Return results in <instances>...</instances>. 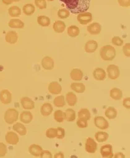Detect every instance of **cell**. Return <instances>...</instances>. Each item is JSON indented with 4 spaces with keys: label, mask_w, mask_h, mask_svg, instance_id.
I'll use <instances>...</instances> for the list:
<instances>
[{
    "label": "cell",
    "mask_w": 130,
    "mask_h": 158,
    "mask_svg": "<svg viewBox=\"0 0 130 158\" xmlns=\"http://www.w3.org/2000/svg\"><path fill=\"white\" fill-rule=\"evenodd\" d=\"M110 96L113 99L119 100L123 96V93L121 89L118 88H114L110 90Z\"/></svg>",
    "instance_id": "26"
},
{
    "label": "cell",
    "mask_w": 130,
    "mask_h": 158,
    "mask_svg": "<svg viewBox=\"0 0 130 158\" xmlns=\"http://www.w3.org/2000/svg\"><path fill=\"white\" fill-rule=\"evenodd\" d=\"M29 152L35 156H39L41 154V152L43 151V148L41 146L38 144H31L28 148Z\"/></svg>",
    "instance_id": "19"
},
{
    "label": "cell",
    "mask_w": 130,
    "mask_h": 158,
    "mask_svg": "<svg viewBox=\"0 0 130 158\" xmlns=\"http://www.w3.org/2000/svg\"><path fill=\"white\" fill-rule=\"evenodd\" d=\"M87 120L85 118H79V120L77 121V125L80 128H86L88 127Z\"/></svg>",
    "instance_id": "41"
},
{
    "label": "cell",
    "mask_w": 130,
    "mask_h": 158,
    "mask_svg": "<svg viewBox=\"0 0 130 158\" xmlns=\"http://www.w3.org/2000/svg\"><path fill=\"white\" fill-rule=\"evenodd\" d=\"M7 153L6 146L3 143H0V157H4Z\"/></svg>",
    "instance_id": "43"
},
{
    "label": "cell",
    "mask_w": 130,
    "mask_h": 158,
    "mask_svg": "<svg viewBox=\"0 0 130 158\" xmlns=\"http://www.w3.org/2000/svg\"><path fill=\"white\" fill-rule=\"evenodd\" d=\"M58 129V135L56 138L59 139H63L65 136V130L62 127H58L57 128Z\"/></svg>",
    "instance_id": "44"
},
{
    "label": "cell",
    "mask_w": 130,
    "mask_h": 158,
    "mask_svg": "<svg viewBox=\"0 0 130 158\" xmlns=\"http://www.w3.org/2000/svg\"><path fill=\"white\" fill-rule=\"evenodd\" d=\"M98 48V43L96 40H89L85 45V50L88 53H94Z\"/></svg>",
    "instance_id": "15"
},
{
    "label": "cell",
    "mask_w": 130,
    "mask_h": 158,
    "mask_svg": "<svg viewBox=\"0 0 130 158\" xmlns=\"http://www.w3.org/2000/svg\"><path fill=\"white\" fill-rule=\"evenodd\" d=\"M118 2L122 7H127L130 6V0H118Z\"/></svg>",
    "instance_id": "46"
},
{
    "label": "cell",
    "mask_w": 130,
    "mask_h": 158,
    "mask_svg": "<svg viewBox=\"0 0 130 158\" xmlns=\"http://www.w3.org/2000/svg\"><path fill=\"white\" fill-rule=\"evenodd\" d=\"M32 114L29 111H24L20 115V121L24 124H29L32 120Z\"/></svg>",
    "instance_id": "20"
},
{
    "label": "cell",
    "mask_w": 130,
    "mask_h": 158,
    "mask_svg": "<svg viewBox=\"0 0 130 158\" xmlns=\"http://www.w3.org/2000/svg\"><path fill=\"white\" fill-rule=\"evenodd\" d=\"M70 76L71 78L73 81H79L82 79L83 77V73L80 69H73L71 71Z\"/></svg>",
    "instance_id": "23"
},
{
    "label": "cell",
    "mask_w": 130,
    "mask_h": 158,
    "mask_svg": "<svg viewBox=\"0 0 130 158\" xmlns=\"http://www.w3.org/2000/svg\"><path fill=\"white\" fill-rule=\"evenodd\" d=\"M21 103L24 110H32L35 108L34 102L26 96L21 99Z\"/></svg>",
    "instance_id": "12"
},
{
    "label": "cell",
    "mask_w": 130,
    "mask_h": 158,
    "mask_svg": "<svg viewBox=\"0 0 130 158\" xmlns=\"http://www.w3.org/2000/svg\"><path fill=\"white\" fill-rule=\"evenodd\" d=\"M40 156L41 158H51L52 157V156L51 153L49 151L47 150H45L41 152V154L40 155Z\"/></svg>",
    "instance_id": "47"
},
{
    "label": "cell",
    "mask_w": 130,
    "mask_h": 158,
    "mask_svg": "<svg viewBox=\"0 0 130 158\" xmlns=\"http://www.w3.org/2000/svg\"><path fill=\"white\" fill-rule=\"evenodd\" d=\"M79 118H85L87 120H90L91 118V114L89 110L86 108H82L78 113Z\"/></svg>",
    "instance_id": "37"
},
{
    "label": "cell",
    "mask_w": 130,
    "mask_h": 158,
    "mask_svg": "<svg viewBox=\"0 0 130 158\" xmlns=\"http://www.w3.org/2000/svg\"><path fill=\"white\" fill-rule=\"evenodd\" d=\"M123 106L127 109L130 108V98H127L123 100Z\"/></svg>",
    "instance_id": "48"
},
{
    "label": "cell",
    "mask_w": 130,
    "mask_h": 158,
    "mask_svg": "<svg viewBox=\"0 0 130 158\" xmlns=\"http://www.w3.org/2000/svg\"><path fill=\"white\" fill-rule=\"evenodd\" d=\"M100 152L103 158H111L113 157V147L111 144H105L102 146Z\"/></svg>",
    "instance_id": "7"
},
{
    "label": "cell",
    "mask_w": 130,
    "mask_h": 158,
    "mask_svg": "<svg viewBox=\"0 0 130 158\" xmlns=\"http://www.w3.org/2000/svg\"><path fill=\"white\" fill-rule=\"evenodd\" d=\"M100 56L105 61H112L116 56L115 49L110 45L103 46L100 49Z\"/></svg>",
    "instance_id": "2"
},
{
    "label": "cell",
    "mask_w": 130,
    "mask_h": 158,
    "mask_svg": "<svg viewBox=\"0 0 130 158\" xmlns=\"http://www.w3.org/2000/svg\"><path fill=\"white\" fill-rule=\"evenodd\" d=\"M46 136L49 138H55L58 135V129L57 128H50L46 131Z\"/></svg>",
    "instance_id": "39"
},
{
    "label": "cell",
    "mask_w": 130,
    "mask_h": 158,
    "mask_svg": "<svg viewBox=\"0 0 130 158\" xmlns=\"http://www.w3.org/2000/svg\"><path fill=\"white\" fill-rule=\"evenodd\" d=\"M18 116L19 113L17 110L14 108H9L5 114L4 119L7 124H12L18 120Z\"/></svg>",
    "instance_id": "3"
},
{
    "label": "cell",
    "mask_w": 130,
    "mask_h": 158,
    "mask_svg": "<svg viewBox=\"0 0 130 158\" xmlns=\"http://www.w3.org/2000/svg\"><path fill=\"white\" fill-rule=\"evenodd\" d=\"M65 4L67 9L73 14L86 12L89 9L91 0H60Z\"/></svg>",
    "instance_id": "1"
},
{
    "label": "cell",
    "mask_w": 130,
    "mask_h": 158,
    "mask_svg": "<svg viewBox=\"0 0 130 158\" xmlns=\"http://www.w3.org/2000/svg\"><path fill=\"white\" fill-rule=\"evenodd\" d=\"M123 53L124 55L127 57H130V44L127 43L123 46Z\"/></svg>",
    "instance_id": "45"
},
{
    "label": "cell",
    "mask_w": 130,
    "mask_h": 158,
    "mask_svg": "<svg viewBox=\"0 0 130 158\" xmlns=\"http://www.w3.org/2000/svg\"><path fill=\"white\" fill-rule=\"evenodd\" d=\"M53 107L50 103H45L41 108V113L44 116H48L52 114Z\"/></svg>",
    "instance_id": "18"
},
{
    "label": "cell",
    "mask_w": 130,
    "mask_h": 158,
    "mask_svg": "<svg viewBox=\"0 0 130 158\" xmlns=\"http://www.w3.org/2000/svg\"><path fill=\"white\" fill-rule=\"evenodd\" d=\"M8 13L11 17H19L21 15V9L17 6H12L9 9Z\"/></svg>",
    "instance_id": "31"
},
{
    "label": "cell",
    "mask_w": 130,
    "mask_h": 158,
    "mask_svg": "<svg viewBox=\"0 0 130 158\" xmlns=\"http://www.w3.org/2000/svg\"><path fill=\"white\" fill-rule=\"evenodd\" d=\"M35 5L41 10L47 8V4L46 0H35Z\"/></svg>",
    "instance_id": "40"
},
{
    "label": "cell",
    "mask_w": 130,
    "mask_h": 158,
    "mask_svg": "<svg viewBox=\"0 0 130 158\" xmlns=\"http://www.w3.org/2000/svg\"><path fill=\"white\" fill-rule=\"evenodd\" d=\"M77 21L80 24L85 25L92 21V14L89 12H82L79 13L77 17Z\"/></svg>",
    "instance_id": "4"
},
{
    "label": "cell",
    "mask_w": 130,
    "mask_h": 158,
    "mask_svg": "<svg viewBox=\"0 0 130 158\" xmlns=\"http://www.w3.org/2000/svg\"><path fill=\"white\" fill-rule=\"evenodd\" d=\"M102 30L101 25L99 23L94 22L92 23H90L87 27V31L93 35L99 34Z\"/></svg>",
    "instance_id": "10"
},
{
    "label": "cell",
    "mask_w": 130,
    "mask_h": 158,
    "mask_svg": "<svg viewBox=\"0 0 130 158\" xmlns=\"http://www.w3.org/2000/svg\"><path fill=\"white\" fill-rule=\"evenodd\" d=\"M94 124L97 127L102 130L106 129L109 127L108 121L102 116H97L95 117Z\"/></svg>",
    "instance_id": "6"
},
{
    "label": "cell",
    "mask_w": 130,
    "mask_h": 158,
    "mask_svg": "<svg viewBox=\"0 0 130 158\" xmlns=\"http://www.w3.org/2000/svg\"><path fill=\"white\" fill-rule=\"evenodd\" d=\"M46 1H54L55 0H46Z\"/></svg>",
    "instance_id": "52"
},
{
    "label": "cell",
    "mask_w": 130,
    "mask_h": 158,
    "mask_svg": "<svg viewBox=\"0 0 130 158\" xmlns=\"http://www.w3.org/2000/svg\"><path fill=\"white\" fill-rule=\"evenodd\" d=\"M67 102L70 106H74L77 102V98L73 92H69L66 95Z\"/></svg>",
    "instance_id": "25"
},
{
    "label": "cell",
    "mask_w": 130,
    "mask_h": 158,
    "mask_svg": "<svg viewBox=\"0 0 130 158\" xmlns=\"http://www.w3.org/2000/svg\"><path fill=\"white\" fill-rule=\"evenodd\" d=\"M18 36L17 33L15 31H8L5 36V40L7 43L11 44H14L16 43L18 41Z\"/></svg>",
    "instance_id": "14"
},
{
    "label": "cell",
    "mask_w": 130,
    "mask_h": 158,
    "mask_svg": "<svg viewBox=\"0 0 130 158\" xmlns=\"http://www.w3.org/2000/svg\"><path fill=\"white\" fill-rule=\"evenodd\" d=\"M97 150V144L92 138H88L85 143V150L89 153L93 154Z\"/></svg>",
    "instance_id": "8"
},
{
    "label": "cell",
    "mask_w": 130,
    "mask_h": 158,
    "mask_svg": "<svg viewBox=\"0 0 130 158\" xmlns=\"http://www.w3.org/2000/svg\"><path fill=\"white\" fill-rule=\"evenodd\" d=\"M54 103L56 107H58V108L64 107L65 105L64 97L63 95L57 96L56 98H55V99L54 100Z\"/></svg>",
    "instance_id": "36"
},
{
    "label": "cell",
    "mask_w": 130,
    "mask_h": 158,
    "mask_svg": "<svg viewBox=\"0 0 130 158\" xmlns=\"http://www.w3.org/2000/svg\"><path fill=\"white\" fill-rule=\"evenodd\" d=\"M41 65L46 70H50L54 68V61L50 57L46 56L41 60Z\"/></svg>",
    "instance_id": "13"
},
{
    "label": "cell",
    "mask_w": 130,
    "mask_h": 158,
    "mask_svg": "<svg viewBox=\"0 0 130 158\" xmlns=\"http://www.w3.org/2000/svg\"><path fill=\"white\" fill-rule=\"evenodd\" d=\"M2 2L5 5H11L12 3H13V2H17V0H2Z\"/></svg>",
    "instance_id": "49"
},
{
    "label": "cell",
    "mask_w": 130,
    "mask_h": 158,
    "mask_svg": "<svg viewBox=\"0 0 130 158\" xmlns=\"http://www.w3.org/2000/svg\"><path fill=\"white\" fill-rule=\"evenodd\" d=\"M0 100L4 104H8L11 102L12 95L7 89H3L0 93Z\"/></svg>",
    "instance_id": "9"
},
{
    "label": "cell",
    "mask_w": 130,
    "mask_h": 158,
    "mask_svg": "<svg viewBox=\"0 0 130 158\" xmlns=\"http://www.w3.org/2000/svg\"><path fill=\"white\" fill-rule=\"evenodd\" d=\"M9 27L13 28H23L24 23L23 21L19 19H11L8 23Z\"/></svg>",
    "instance_id": "21"
},
{
    "label": "cell",
    "mask_w": 130,
    "mask_h": 158,
    "mask_svg": "<svg viewBox=\"0 0 130 158\" xmlns=\"http://www.w3.org/2000/svg\"><path fill=\"white\" fill-rule=\"evenodd\" d=\"M66 25L65 23L62 21H55L53 25V28L55 32L62 33L65 30Z\"/></svg>",
    "instance_id": "22"
},
{
    "label": "cell",
    "mask_w": 130,
    "mask_h": 158,
    "mask_svg": "<svg viewBox=\"0 0 130 158\" xmlns=\"http://www.w3.org/2000/svg\"><path fill=\"white\" fill-rule=\"evenodd\" d=\"M54 118L58 123H62L65 118V112L61 110H56L54 113Z\"/></svg>",
    "instance_id": "35"
},
{
    "label": "cell",
    "mask_w": 130,
    "mask_h": 158,
    "mask_svg": "<svg viewBox=\"0 0 130 158\" xmlns=\"http://www.w3.org/2000/svg\"><path fill=\"white\" fill-rule=\"evenodd\" d=\"M20 1H21V0H17V2H19Z\"/></svg>",
    "instance_id": "53"
},
{
    "label": "cell",
    "mask_w": 130,
    "mask_h": 158,
    "mask_svg": "<svg viewBox=\"0 0 130 158\" xmlns=\"http://www.w3.org/2000/svg\"><path fill=\"white\" fill-rule=\"evenodd\" d=\"M109 135L107 134L106 132H103V131H98L95 134V138L96 140L98 142H103L107 140L109 138Z\"/></svg>",
    "instance_id": "32"
},
{
    "label": "cell",
    "mask_w": 130,
    "mask_h": 158,
    "mask_svg": "<svg viewBox=\"0 0 130 158\" xmlns=\"http://www.w3.org/2000/svg\"><path fill=\"white\" fill-rule=\"evenodd\" d=\"M71 88L77 93H83L85 90V86L82 83H72L71 85Z\"/></svg>",
    "instance_id": "27"
},
{
    "label": "cell",
    "mask_w": 130,
    "mask_h": 158,
    "mask_svg": "<svg viewBox=\"0 0 130 158\" xmlns=\"http://www.w3.org/2000/svg\"><path fill=\"white\" fill-rule=\"evenodd\" d=\"M114 158H125V156L122 153L119 152V153L115 154V155L114 156Z\"/></svg>",
    "instance_id": "51"
},
{
    "label": "cell",
    "mask_w": 130,
    "mask_h": 158,
    "mask_svg": "<svg viewBox=\"0 0 130 158\" xmlns=\"http://www.w3.org/2000/svg\"><path fill=\"white\" fill-rule=\"evenodd\" d=\"M22 10H23L24 13L25 15L30 16L34 13L35 11V7L33 4H26L24 6Z\"/></svg>",
    "instance_id": "29"
},
{
    "label": "cell",
    "mask_w": 130,
    "mask_h": 158,
    "mask_svg": "<svg viewBox=\"0 0 130 158\" xmlns=\"http://www.w3.org/2000/svg\"><path fill=\"white\" fill-rule=\"evenodd\" d=\"M107 72L110 79H115L119 77L120 70L119 67L115 65H110L107 68Z\"/></svg>",
    "instance_id": "5"
},
{
    "label": "cell",
    "mask_w": 130,
    "mask_h": 158,
    "mask_svg": "<svg viewBox=\"0 0 130 158\" xmlns=\"http://www.w3.org/2000/svg\"><path fill=\"white\" fill-rule=\"evenodd\" d=\"M13 130L15 131H17L21 135H25L27 133V129L26 127H24L23 124L17 123L16 124H14L13 125Z\"/></svg>",
    "instance_id": "30"
},
{
    "label": "cell",
    "mask_w": 130,
    "mask_h": 158,
    "mask_svg": "<svg viewBox=\"0 0 130 158\" xmlns=\"http://www.w3.org/2000/svg\"><path fill=\"white\" fill-rule=\"evenodd\" d=\"M94 78L97 81H103L106 78V73L102 68H97L93 73Z\"/></svg>",
    "instance_id": "17"
},
{
    "label": "cell",
    "mask_w": 130,
    "mask_h": 158,
    "mask_svg": "<svg viewBox=\"0 0 130 158\" xmlns=\"http://www.w3.org/2000/svg\"><path fill=\"white\" fill-rule=\"evenodd\" d=\"M67 32L70 37L76 38L80 34V30L79 27H77V26L72 25L68 28Z\"/></svg>",
    "instance_id": "28"
},
{
    "label": "cell",
    "mask_w": 130,
    "mask_h": 158,
    "mask_svg": "<svg viewBox=\"0 0 130 158\" xmlns=\"http://www.w3.org/2000/svg\"><path fill=\"white\" fill-rule=\"evenodd\" d=\"M5 140L7 143L9 144H17L19 142V137L17 134L14 132L9 131L5 135Z\"/></svg>",
    "instance_id": "11"
},
{
    "label": "cell",
    "mask_w": 130,
    "mask_h": 158,
    "mask_svg": "<svg viewBox=\"0 0 130 158\" xmlns=\"http://www.w3.org/2000/svg\"><path fill=\"white\" fill-rule=\"evenodd\" d=\"M58 15L60 19H66L70 15V11L65 8L60 9L58 10Z\"/></svg>",
    "instance_id": "38"
},
{
    "label": "cell",
    "mask_w": 130,
    "mask_h": 158,
    "mask_svg": "<svg viewBox=\"0 0 130 158\" xmlns=\"http://www.w3.org/2000/svg\"><path fill=\"white\" fill-rule=\"evenodd\" d=\"M37 22L42 27H47L51 24V19L47 16L39 15L37 17Z\"/></svg>",
    "instance_id": "24"
},
{
    "label": "cell",
    "mask_w": 130,
    "mask_h": 158,
    "mask_svg": "<svg viewBox=\"0 0 130 158\" xmlns=\"http://www.w3.org/2000/svg\"><path fill=\"white\" fill-rule=\"evenodd\" d=\"M62 87L57 82L50 83L48 86V91L50 93L54 95H58L62 92Z\"/></svg>",
    "instance_id": "16"
},
{
    "label": "cell",
    "mask_w": 130,
    "mask_h": 158,
    "mask_svg": "<svg viewBox=\"0 0 130 158\" xmlns=\"http://www.w3.org/2000/svg\"><path fill=\"white\" fill-rule=\"evenodd\" d=\"M105 116L109 119H114L117 116V111L114 107H109L105 110Z\"/></svg>",
    "instance_id": "34"
},
{
    "label": "cell",
    "mask_w": 130,
    "mask_h": 158,
    "mask_svg": "<svg viewBox=\"0 0 130 158\" xmlns=\"http://www.w3.org/2000/svg\"><path fill=\"white\" fill-rule=\"evenodd\" d=\"M65 118L67 121L68 122H72L75 120L76 112L75 110L72 109H67L65 112Z\"/></svg>",
    "instance_id": "33"
},
{
    "label": "cell",
    "mask_w": 130,
    "mask_h": 158,
    "mask_svg": "<svg viewBox=\"0 0 130 158\" xmlns=\"http://www.w3.org/2000/svg\"><path fill=\"white\" fill-rule=\"evenodd\" d=\"M64 157V155L63 153H61V152H59V153H57V154H56L55 155V156H54V158H63Z\"/></svg>",
    "instance_id": "50"
},
{
    "label": "cell",
    "mask_w": 130,
    "mask_h": 158,
    "mask_svg": "<svg viewBox=\"0 0 130 158\" xmlns=\"http://www.w3.org/2000/svg\"><path fill=\"white\" fill-rule=\"evenodd\" d=\"M111 42L113 44L116 46H118L120 47L121 45H122L123 44V40L122 39L119 37V36H114V38L112 39Z\"/></svg>",
    "instance_id": "42"
}]
</instances>
